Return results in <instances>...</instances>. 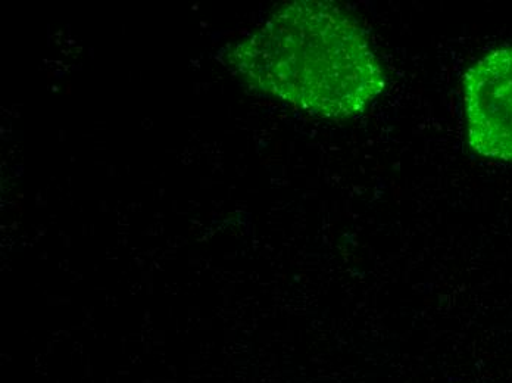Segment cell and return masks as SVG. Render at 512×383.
Returning a JSON list of instances; mask_svg holds the SVG:
<instances>
[{
  "label": "cell",
  "mask_w": 512,
  "mask_h": 383,
  "mask_svg": "<svg viewBox=\"0 0 512 383\" xmlns=\"http://www.w3.org/2000/svg\"><path fill=\"white\" fill-rule=\"evenodd\" d=\"M243 82L317 117L345 120L382 93L379 59L362 28L332 3L298 0L234 46Z\"/></svg>",
  "instance_id": "1"
},
{
  "label": "cell",
  "mask_w": 512,
  "mask_h": 383,
  "mask_svg": "<svg viewBox=\"0 0 512 383\" xmlns=\"http://www.w3.org/2000/svg\"><path fill=\"white\" fill-rule=\"evenodd\" d=\"M462 92L468 145L482 157L512 163V46L474 62Z\"/></svg>",
  "instance_id": "2"
}]
</instances>
